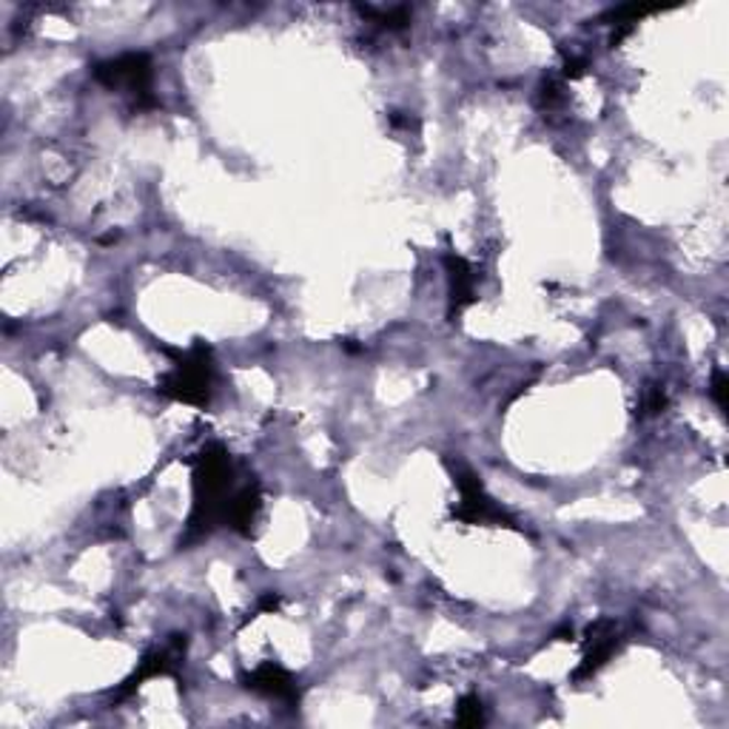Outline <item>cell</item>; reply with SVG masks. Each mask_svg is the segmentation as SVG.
Listing matches in <instances>:
<instances>
[{
	"label": "cell",
	"mask_w": 729,
	"mask_h": 729,
	"mask_svg": "<svg viewBox=\"0 0 729 729\" xmlns=\"http://www.w3.org/2000/svg\"><path fill=\"white\" fill-rule=\"evenodd\" d=\"M588 71V57L581 55H567L565 60V69H561V80H579L581 75Z\"/></svg>",
	"instance_id": "cell-15"
},
{
	"label": "cell",
	"mask_w": 729,
	"mask_h": 729,
	"mask_svg": "<svg viewBox=\"0 0 729 729\" xmlns=\"http://www.w3.org/2000/svg\"><path fill=\"white\" fill-rule=\"evenodd\" d=\"M667 390L661 388V385H650V388L641 394V402H638V417H659V413H664L667 408Z\"/></svg>",
	"instance_id": "cell-13"
},
{
	"label": "cell",
	"mask_w": 729,
	"mask_h": 729,
	"mask_svg": "<svg viewBox=\"0 0 729 729\" xmlns=\"http://www.w3.org/2000/svg\"><path fill=\"white\" fill-rule=\"evenodd\" d=\"M445 269H447V317L456 319L465 308L476 303V283L479 274L468 260L456 251L445 254Z\"/></svg>",
	"instance_id": "cell-8"
},
{
	"label": "cell",
	"mask_w": 729,
	"mask_h": 729,
	"mask_svg": "<svg viewBox=\"0 0 729 729\" xmlns=\"http://www.w3.org/2000/svg\"><path fill=\"white\" fill-rule=\"evenodd\" d=\"M536 103L545 114H553L556 109L565 106V80H561V75L559 78H556V75H547V78L542 80V86H538V94H536Z\"/></svg>",
	"instance_id": "cell-11"
},
{
	"label": "cell",
	"mask_w": 729,
	"mask_h": 729,
	"mask_svg": "<svg viewBox=\"0 0 729 729\" xmlns=\"http://www.w3.org/2000/svg\"><path fill=\"white\" fill-rule=\"evenodd\" d=\"M163 348V354L174 360V368L160 379L157 394L174 402L194 405V408H206L212 402L214 394V360L212 348L203 340L194 342L189 351H174L169 345Z\"/></svg>",
	"instance_id": "cell-2"
},
{
	"label": "cell",
	"mask_w": 729,
	"mask_h": 729,
	"mask_svg": "<svg viewBox=\"0 0 729 729\" xmlns=\"http://www.w3.org/2000/svg\"><path fill=\"white\" fill-rule=\"evenodd\" d=\"M624 645V630L622 624L613 618H599L588 627L584 638H581V664L573 673V681L593 679L604 664H607Z\"/></svg>",
	"instance_id": "cell-5"
},
{
	"label": "cell",
	"mask_w": 729,
	"mask_h": 729,
	"mask_svg": "<svg viewBox=\"0 0 729 729\" xmlns=\"http://www.w3.org/2000/svg\"><path fill=\"white\" fill-rule=\"evenodd\" d=\"M456 724L459 727H482L485 724V707L479 695H465L459 704H456Z\"/></svg>",
	"instance_id": "cell-12"
},
{
	"label": "cell",
	"mask_w": 729,
	"mask_h": 729,
	"mask_svg": "<svg viewBox=\"0 0 729 729\" xmlns=\"http://www.w3.org/2000/svg\"><path fill=\"white\" fill-rule=\"evenodd\" d=\"M185 645H189L185 636H174L169 645L155 647V650L146 652V656L140 659V664H137L135 673L128 675L121 687H117V693H114V702H123V698H128V695H135L137 690L146 684V681L160 679V675H178L180 664H183Z\"/></svg>",
	"instance_id": "cell-6"
},
{
	"label": "cell",
	"mask_w": 729,
	"mask_h": 729,
	"mask_svg": "<svg viewBox=\"0 0 729 729\" xmlns=\"http://www.w3.org/2000/svg\"><path fill=\"white\" fill-rule=\"evenodd\" d=\"M447 468L454 474V485L459 490V504L454 508L456 522L465 524H502V527H516L513 516L508 510H502L499 504L485 493L479 476L468 468V465H454L447 462Z\"/></svg>",
	"instance_id": "cell-4"
},
{
	"label": "cell",
	"mask_w": 729,
	"mask_h": 729,
	"mask_svg": "<svg viewBox=\"0 0 729 729\" xmlns=\"http://www.w3.org/2000/svg\"><path fill=\"white\" fill-rule=\"evenodd\" d=\"M194 508L185 524V542L203 538L226 524L228 504L237 493L235 462L220 442H212L194 456Z\"/></svg>",
	"instance_id": "cell-1"
},
{
	"label": "cell",
	"mask_w": 729,
	"mask_h": 729,
	"mask_svg": "<svg viewBox=\"0 0 729 729\" xmlns=\"http://www.w3.org/2000/svg\"><path fill=\"white\" fill-rule=\"evenodd\" d=\"M280 604H283V599H280V595H276V593H265L260 599V602H257V610H254V613H251V616L246 618V622H251V618L262 616V613H276V610H280Z\"/></svg>",
	"instance_id": "cell-16"
},
{
	"label": "cell",
	"mask_w": 729,
	"mask_h": 729,
	"mask_svg": "<svg viewBox=\"0 0 729 729\" xmlns=\"http://www.w3.org/2000/svg\"><path fill=\"white\" fill-rule=\"evenodd\" d=\"M727 394H729V379L721 368L713 371V383H709V397L716 399L721 411H727Z\"/></svg>",
	"instance_id": "cell-14"
},
{
	"label": "cell",
	"mask_w": 729,
	"mask_h": 729,
	"mask_svg": "<svg viewBox=\"0 0 729 729\" xmlns=\"http://www.w3.org/2000/svg\"><path fill=\"white\" fill-rule=\"evenodd\" d=\"M360 12L365 18L376 23V26L390 29V32H399L411 23V9L408 7H390V9H374V7H360Z\"/></svg>",
	"instance_id": "cell-10"
},
{
	"label": "cell",
	"mask_w": 729,
	"mask_h": 729,
	"mask_svg": "<svg viewBox=\"0 0 729 729\" xmlns=\"http://www.w3.org/2000/svg\"><path fill=\"white\" fill-rule=\"evenodd\" d=\"M240 684L246 690H251V693L274 698V702L291 704V707L299 702L297 679H294L285 667L274 664V661H262V664L254 667L251 673L240 675Z\"/></svg>",
	"instance_id": "cell-7"
},
{
	"label": "cell",
	"mask_w": 729,
	"mask_h": 729,
	"mask_svg": "<svg viewBox=\"0 0 729 729\" xmlns=\"http://www.w3.org/2000/svg\"><path fill=\"white\" fill-rule=\"evenodd\" d=\"M262 510V490L257 482H246L237 488V493L231 496V504H228L226 524L231 531L242 533V536H251V527H254L257 516Z\"/></svg>",
	"instance_id": "cell-9"
},
{
	"label": "cell",
	"mask_w": 729,
	"mask_h": 729,
	"mask_svg": "<svg viewBox=\"0 0 729 729\" xmlns=\"http://www.w3.org/2000/svg\"><path fill=\"white\" fill-rule=\"evenodd\" d=\"M92 75L100 86H106L112 92L128 94L137 112L157 106L155 66H151V57L143 55V52H128V55L103 60V64L94 66Z\"/></svg>",
	"instance_id": "cell-3"
}]
</instances>
